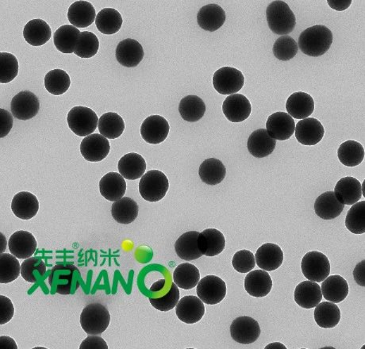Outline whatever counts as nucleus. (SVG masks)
<instances>
[{"label":"nucleus","instance_id":"nucleus-1","mask_svg":"<svg viewBox=\"0 0 365 349\" xmlns=\"http://www.w3.org/2000/svg\"><path fill=\"white\" fill-rule=\"evenodd\" d=\"M333 36L331 30L323 25L307 28L299 35V49L304 54L317 57L323 56L331 47Z\"/></svg>","mask_w":365,"mask_h":349},{"label":"nucleus","instance_id":"nucleus-2","mask_svg":"<svg viewBox=\"0 0 365 349\" xmlns=\"http://www.w3.org/2000/svg\"><path fill=\"white\" fill-rule=\"evenodd\" d=\"M53 293L70 295L77 291L80 285V273L73 264H59L54 267L49 276Z\"/></svg>","mask_w":365,"mask_h":349},{"label":"nucleus","instance_id":"nucleus-3","mask_svg":"<svg viewBox=\"0 0 365 349\" xmlns=\"http://www.w3.org/2000/svg\"><path fill=\"white\" fill-rule=\"evenodd\" d=\"M268 27L274 34L287 35L292 33L297 25V18L289 6L284 1H273L266 10Z\"/></svg>","mask_w":365,"mask_h":349},{"label":"nucleus","instance_id":"nucleus-4","mask_svg":"<svg viewBox=\"0 0 365 349\" xmlns=\"http://www.w3.org/2000/svg\"><path fill=\"white\" fill-rule=\"evenodd\" d=\"M111 315L102 304L92 303L82 311L80 324L84 331L89 335H99L109 328Z\"/></svg>","mask_w":365,"mask_h":349},{"label":"nucleus","instance_id":"nucleus-5","mask_svg":"<svg viewBox=\"0 0 365 349\" xmlns=\"http://www.w3.org/2000/svg\"><path fill=\"white\" fill-rule=\"evenodd\" d=\"M169 188L167 176L159 170L144 173L140 183V192L144 200L156 202L165 197Z\"/></svg>","mask_w":365,"mask_h":349},{"label":"nucleus","instance_id":"nucleus-6","mask_svg":"<svg viewBox=\"0 0 365 349\" xmlns=\"http://www.w3.org/2000/svg\"><path fill=\"white\" fill-rule=\"evenodd\" d=\"M99 118L95 111L86 106H75L68 112L69 128L79 137L92 135L97 128Z\"/></svg>","mask_w":365,"mask_h":349},{"label":"nucleus","instance_id":"nucleus-7","mask_svg":"<svg viewBox=\"0 0 365 349\" xmlns=\"http://www.w3.org/2000/svg\"><path fill=\"white\" fill-rule=\"evenodd\" d=\"M301 269L308 281L322 283L330 274V263L323 253L307 252L302 259Z\"/></svg>","mask_w":365,"mask_h":349},{"label":"nucleus","instance_id":"nucleus-8","mask_svg":"<svg viewBox=\"0 0 365 349\" xmlns=\"http://www.w3.org/2000/svg\"><path fill=\"white\" fill-rule=\"evenodd\" d=\"M245 78L240 70L232 67H223L213 75V85L221 94H234L241 90Z\"/></svg>","mask_w":365,"mask_h":349},{"label":"nucleus","instance_id":"nucleus-9","mask_svg":"<svg viewBox=\"0 0 365 349\" xmlns=\"http://www.w3.org/2000/svg\"><path fill=\"white\" fill-rule=\"evenodd\" d=\"M230 334L233 340L242 345L254 343L261 335L259 324L250 317H239L232 322Z\"/></svg>","mask_w":365,"mask_h":349},{"label":"nucleus","instance_id":"nucleus-10","mask_svg":"<svg viewBox=\"0 0 365 349\" xmlns=\"http://www.w3.org/2000/svg\"><path fill=\"white\" fill-rule=\"evenodd\" d=\"M226 290L225 283L216 276H206L197 284V295L207 305L221 302L226 295Z\"/></svg>","mask_w":365,"mask_h":349},{"label":"nucleus","instance_id":"nucleus-11","mask_svg":"<svg viewBox=\"0 0 365 349\" xmlns=\"http://www.w3.org/2000/svg\"><path fill=\"white\" fill-rule=\"evenodd\" d=\"M111 150L110 142L99 133H92L83 139L80 144V152L86 161L99 162L109 156Z\"/></svg>","mask_w":365,"mask_h":349},{"label":"nucleus","instance_id":"nucleus-12","mask_svg":"<svg viewBox=\"0 0 365 349\" xmlns=\"http://www.w3.org/2000/svg\"><path fill=\"white\" fill-rule=\"evenodd\" d=\"M11 113L17 119L27 121L35 118L40 109V102L36 95L30 91L18 93L12 99Z\"/></svg>","mask_w":365,"mask_h":349},{"label":"nucleus","instance_id":"nucleus-13","mask_svg":"<svg viewBox=\"0 0 365 349\" xmlns=\"http://www.w3.org/2000/svg\"><path fill=\"white\" fill-rule=\"evenodd\" d=\"M295 123L293 118L285 112H276L268 117L266 130L268 135L278 141H286L294 135Z\"/></svg>","mask_w":365,"mask_h":349},{"label":"nucleus","instance_id":"nucleus-14","mask_svg":"<svg viewBox=\"0 0 365 349\" xmlns=\"http://www.w3.org/2000/svg\"><path fill=\"white\" fill-rule=\"evenodd\" d=\"M224 116L231 123H242L251 114L252 106L249 100L242 94H230L223 104Z\"/></svg>","mask_w":365,"mask_h":349},{"label":"nucleus","instance_id":"nucleus-15","mask_svg":"<svg viewBox=\"0 0 365 349\" xmlns=\"http://www.w3.org/2000/svg\"><path fill=\"white\" fill-rule=\"evenodd\" d=\"M169 130L170 126L165 118L151 116L142 123L141 135L147 143L157 145L166 141Z\"/></svg>","mask_w":365,"mask_h":349},{"label":"nucleus","instance_id":"nucleus-16","mask_svg":"<svg viewBox=\"0 0 365 349\" xmlns=\"http://www.w3.org/2000/svg\"><path fill=\"white\" fill-rule=\"evenodd\" d=\"M295 137L304 145H316L322 141L325 130L320 121L314 118L302 119L295 126Z\"/></svg>","mask_w":365,"mask_h":349},{"label":"nucleus","instance_id":"nucleus-17","mask_svg":"<svg viewBox=\"0 0 365 349\" xmlns=\"http://www.w3.org/2000/svg\"><path fill=\"white\" fill-rule=\"evenodd\" d=\"M178 319L186 324H194L203 319L205 314L204 302L197 296H185L175 308Z\"/></svg>","mask_w":365,"mask_h":349},{"label":"nucleus","instance_id":"nucleus-18","mask_svg":"<svg viewBox=\"0 0 365 349\" xmlns=\"http://www.w3.org/2000/svg\"><path fill=\"white\" fill-rule=\"evenodd\" d=\"M116 59L127 68L137 67L143 60L144 50L142 44L132 38L119 42L116 51Z\"/></svg>","mask_w":365,"mask_h":349},{"label":"nucleus","instance_id":"nucleus-19","mask_svg":"<svg viewBox=\"0 0 365 349\" xmlns=\"http://www.w3.org/2000/svg\"><path fill=\"white\" fill-rule=\"evenodd\" d=\"M9 250L18 259L32 257L37 250V240L32 233L20 231L12 234L8 240Z\"/></svg>","mask_w":365,"mask_h":349},{"label":"nucleus","instance_id":"nucleus-20","mask_svg":"<svg viewBox=\"0 0 365 349\" xmlns=\"http://www.w3.org/2000/svg\"><path fill=\"white\" fill-rule=\"evenodd\" d=\"M256 264L266 271L278 269L284 262V252L278 245L266 243L257 250L255 254Z\"/></svg>","mask_w":365,"mask_h":349},{"label":"nucleus","instance_id":"nucleus-21","mask_svg":"<svg viewBox=\"0 0 365 349\" xmlns=\"http://www.w3.org/2000/svg\"><path fill=\"white\" fill-rule=\"evenodd\" d=\"M333 192L342 204L352 206L361 199V183L354 177H345L337 183Z\"/></svg>","mask_w":365,"mask_h":349},{"label":"nucleus","instance_id":"nucleus-22","mask_svg":"<svg viewBox=\"0 0 365 349\" xmlns=\"http://www.w3.org/2000/svg\"><path fill=\"white\" fill-rule=\"evenodd\" d=\"M295 301L304 309L316 307L323 300L322 290L316 282L310 281L300 283L294 293Z\"/></svg>","mask_w":365,"mask_h":349},{"label":"nucleus","instance_id":"nucleus-23","mask_svg":"<svg viewBox=\"0 0 365 349\" xmlns=\"http://www.w3.org/2000/svg\"><path fill=\"white\" fill-rule=\"evenodd\" d=\"M273 288V281L266 271L255 270L249 271L245 278V289L253 297L267 296Z\"/></svg>","mask_w":365,"mask_h":349},{"label":"nucleus","instance_id":"nucleus-24","mask_svg":"<svg viewBox=\"0 0 365 349\" xmlns=\"http://www.w3.org/2000/svg\"><path fill=\"white\" fill-rule=\"evenodd\" d=\"M198 247L204 256H218L223 252L225 247L224 235L216 228H207L202 233H199Z\"/></svg>","mask_w":365,"mask_h":349},{"label":"nucleus","instance_id":"nucleus-25","mask_svg":"<svg viewBox=\"0 0 365 349\" xmlns=\"http://www.w3.org/2000/svg\"><path fill=\"white\" fill-rule=\"evenodd\" d=\"M96 9L87 1H77L69 6L68 11V21L77 28H86L96 21Z\"/></svg>","mask_w":365,"mask_h":349},{"label":"nucleus","instance_id":"nucleus-26","mask_svg":"<svg viewBox=\"0 0 365 349\" xmlns=\"http://www.w3.org/2000/svg\"><path fill=\"white\" fill-rule=\"evenodd\" d=\"M11 209L17 218L30 220L39 212V202L35 195L22 192L14 196L11 202Z\"/></svg>","mask_w":365,"mask_h":349},{"label":"nucleus","instance_id":"nucleus-27","mask_svg":"<svg viewBox=\"0 0 365 349\" xmlns=\"http://www.w3.org/2000/svg\"><path fill=\"white\" fill-rule=\"evenodd\" d=\"M99 190L106 200L116 202L123 198L127 190V183L121 174L109 173L100 180Z\"/></svg>","mask_w":365,"mask_h":349},{"label":"nucleus","instance_id":"nucleus-28","mask_svg":"<svg viewBox=\"0 0 365 349\" xmlns=\"http://www.w3.org/2000/svg\"><path fill=\"white\" fill-rule=\"evenodd\" d=\"M286 110L292 118L304 119L313 114L314 101L309 94L303 92H295L287 100Z\"/></svg>","mask_w":365,"mask_h":349},{"label":"nucleus","instance_id":"nucleus-29","mask_svg":"<svg viewBox=\"0 0 365 349\" xmlns=\"http://www.w3.org/2000/svg\"><path fill=\"white\" fill-rule=\"evenodd\" d=\"M225 12L218 4L203 6L197 14V23L204 30L215 32L221 28L225 22Z\"/></svg>","mask_w":365,"mask_h":349},{"label":"nucleus","instance_id":"nucleus-30","mask_svg":"<svg viewBox=\"0 0 365 349\" xmlns=\"http://www.w3.org/2000/svg\"><path fill=\"white\" fill-rule=\"evenodd\" d=\"M276 145L275 139L271 137L266 129L252 133L247 143L249 154L256 158H264L272 154Z\"/></svg>","mask_w":365,"mask_h":349},{"label":"nucleus","instance_id":"nucleus-31","mask_svg":"<svg viewBox=\"0 0 365 349\" xmlns=\"http://www.w3.org/2000/svg\"><path fill=\"white\" fill-rule=\"evenodd\" d=\"M345 205L340 202L333 192H326L318 197L314 202V211L324 220L335 219L344 211Z\"/></svg>","mask_w":365,"mask_h":349},{"label":"nucleus","instance_id":"nucleus-32","mask_svg":"<svg viewBox=\"0 0 365 349\" xmlns=\"http://www.w3.org/2000/svg\"><path fill=\"white\" fill-rule=\"evenodd\" d=\"M118 169L124 179L135 180L144 174L147 170V162L141 155L130 152L119 160Z\"/></svg>","mask_w":365,"mask_h":349},{"label":"nucleus","instance_id":"nucleus-33","mask_svg":"<svg viewBox=\"0 0 365 349\" xmlns=\"http://www.w3.org/2000/svg\"><path fill=\"white\" fill-rule=\"evenodd\" d=\"M52 36V30L42 19H33L25 25L23 37L33 47H42L47 44Z\"/></svg>","mask_w":365,"mask_h":349},{"label":"nucleus","instance_id":"nucleus-34","mask_svg":"<svg viewBox=\"0 0 365 349\" xmlns=\"http://www.w3.org/2000/svg\"><path fill=\"white\" fill-rule=\"evenodd\" d=\"M80 35V30L73 25H62L54 33V46L63 54H73L78 47Z\"/></svg>","mask_w":365,"mask_h":349},{"label":"nucleus","instance_id":"nucleus-35","mask_svg":"<svg viewBox=\"0 0 365 349\" xmlns=\"http://www.w3.org/2000/svg\"><path fill=\"white\" fill-rule=\"evenodd\" d=\"M323 282L321 290L326 300L339 303L343 302L348 296V283L341 276H329Z\"/></svg>","mask_w":365,"mask_h":349},{"label":"nucleus","instance_id":"nucleus-36","mask_svg":"<svg viewBox=\"0 0 365 349\" xmlns=\"http://www.w3.org/2000/svg\"><path fill=\"white\" fill-rule=\"evenodd\" d=\"M199 235L197 231L187 232L176 240L175 250L180 258L191 262L204 256L198 247Z\"/></svg>","mask_w":365,"mask_h":349},{"label":"nucleus","instance_id":"nucleus-37","mask_svg":"<svg viewBox=\"0 0 365 349\" xmlns=\"http://www.w3.org/2000/svg\"><path fill=\"white\" fill-rule=\"evenodd\" d=\"M199 175L204 183L211 186L217 185L225 179L226 169L223 162L218 159H206L200 165Z\"/></svg>","mask_w":365,"mask_h":349},{"label":"nucleus","instance_id":"nucleus-38","mask_svg":"<svg viewBox=\"0 0 365 349\" xmlns=\"http://www.w3.org/2000/svg\"><path fill=\"white\" fill-rule=\"evenodd\" d=\"M314 320L321 328H335L341 320V311L336 303L329 301L319 303L314 310Z\"/></svg>","mask_w":365,"mask_h":349},{"label":"nucleus","instance_id":"nucleus-39","mask_svg":"<svg viewBox=\"0 0 365 349\" xmlns=\"http://www.w3.org/2000/svg\"><path fill=\"white\" fill-rule=\"evenodd\" d=\"M179 112L187 122L196 123L204 116L206 105L197 95H187L180 100Z\"/></svg>","mask_w":365,"mask_h":349},{"label":"nucleus","instance_id":"nucleus-40","mask_svg":"<svg viewBox=\"0 0 365 349\" xmlns=\"http://www.w3.org/2000/svg\"><path fill=\"white\" fill-rule=\"evenodd\" d=\"M111 214L118 224L124 225L130 224L137 217V203L129 198V197H123L121 200L113 203Z\"/></svg>","mask_w":365,"mask_h":349},{"label":"nucleus","instance_id":"nucleus-41","mask_svg":"<svg viewBox=\"0 0 365 349\" xmlns=\"http://www.w3.org/2000/svg\"><path fill=\"white\" fill-rule=\"evenodd\" d=\"M96 25L100 33L115 35L122 28L123 17L116 9L104 8L98 13Z\"/></svg>","mask_w":365,"mask_h":349},{"label":"nucleus","instance_id":"nucleus-42","mask_svg":"<svg viewBox=\"0 0 365 349\" xmlns=\"http://www.w3.org/2000/svg\"><path fill=\"white\" fill-rule=\"evenodd\" d=\"M338 157L345 166L356 167L364 161V149L360 142L347 141L339 146Z\"/></svg>","mask_w":365,"mask_h":349},{"label":"nucleus","instance_id":"nucleus-43","mask_svg":"<svg viewBox=\"0 0 365 349\" xmlns=\"http://www.w3.org/2000/svg\"><path fill=\"white\" fill-rule=\"evenodd\" d=\"M98 128L100 135L106 138L116 139L123 135L125 130V123L118 114L109 112L100 117Z\"/></svg>","mask_w":365,"mask_h":349},{"label":"nucleus","instance_id":"nucleus-44","mask_svg":"<svg viewBox=\"0 0 365 349\" xmlns=\"http://www.w3.org/2000/svg\"><path fill=\"white\" fill-rule=\"evenodd\" d=\"M174 283L185 290L196 288L200 281V273L196 266L192 264H181L173 272Z\"/></svg>","mask_w":365,"mask_h":349},{"label":"nucleus","instance_id":"nucleus-45","mask_svg":"<svg viewBox=\"0 0 365 349\" xmlns=\"http://www.w3.org/2000/svg\"><path fill=\"white\" fill-rule=\"evenodd\" d=\"M71 85L68 74L62 69H54L45 76V87L54 95L65 94Z\"/></svg>","mask_w":365,"mask_h":349},{"label":"nucleus","instance_id":"nucleus-46","mask_svg":"<svg viewBox=\"0 0 365 349\" xmlns=\"http://www.w3.org/2000/svg\"><path fill=\"white\" fill-rule=\"evenodd\" d=\"M21 274V265L12 254L2 253L0 256V283H9Z\"/></svg>","mask_w":365,"mask_h":349},{"label":"nucleus","instance_id":"nucleus-47","mask_svg":"<svg viewBox=\"0 0 365 349\" xmlns=\"http://www.w3.org/2000/svg\"><path fill=\"white\" fill-rule=\"evenodd\" d=\"M346 215L345 226L354 234L365 233V201L357 202L352 205Z\"/></svg>","mask_w":365,"mask_h":349},{"label":"nucleus","instance_id":"nucleus-48","mask_svg":"<svg viewBox=\"0 0 365 349\" xmlns=\"http://www.w3.org/2000/svg\"><path fill=\"white\" fill-rule=\"evenodd\" d=\"M299 47L297 41L291 36H281L273 44V52L276 59L280 61H291L298 54Z\"/></svg>","mask_w":365,"mask_h":349},{"label":"nucleus","instance_id":"nucleus-49","mask_svg":"<svg viewBox=\"0 0 365 349\" xmlns=\"http://www.w3.org/2000/svg\"><path fill=\"white\" fill-rule=\"evenodd\" d=\"M99 41L95 34L89 31L81 32L74 54L81 59H92L98 53Z\"/></svg>","mask_w":365,"mask_h":349},{"label":"nucleus","instance_id":"nucleus-50","mask_svg":"<svg viewBox=\"0 0 365 349\" xmlns=\"http://www.w3.org/2000/svg\"><path fill=\"white\" fill-rule=\"evenodd\" d=\"M47 265L41 257H30L24 260L21 265V276L28 283H35L39 281V275L46 274Z\"/></svg>","mask_w":365,"mask_h":349},{"label":"nucleus","instance_id":"nucleus-51","mask_svg":"<svg viewBox=\"0 0 365 349\" xmlns=\"http://www.w3.org/2000/svg\"><path fill=\"white\" fill-rule=\"evenodd\" d=\"M18 74V61L16 56L9 53H0V82L8 84Z\"/></svg>","mask_w":365,"mask_h":349},{"label":"nucleus","instance_id":"nucleus-52","mask_svg":"<svg viewBox=\"0 0 365 349\" xmlns=\"http://www.w3.org/2000/svg\"><path fill=\"white\" fill-rule=\"evenodd\" d=\"M179 301L180 290L178 285L175 283L172 284L171 288L165 296L159 298H149L151 305L157 310L163 311V312L172 310L176 307Z\"/></svg>","mask_w":365,"mask_h":349},{"label":"nucleus","instance_id":"nucleus-53","mask_svg":"<svg viewBox=\"0 0 365 349\" xmlns=\"http://www.w3.org/2000/svg\"><path fill=\"white\" fill-rule=\"evenodd\" d=\"M234 269L240 273H248L256 266V259L254 253L249 250L238 251L232 259Z\"/></svg>","mask_w":365,"mask_h":349},{"label":"nucleus","instance_id":"nucleus-54","mask_svg":"<svg viewBox=\"0 0 365 349\" xmlns=\"http://www.w3.org/2000/svg\"><path fill=\"white\" fill-rule=\"evenodd\" d=\"M15 314L14 305L10 298L0 295V325L9 322Z\"/></svg>","mask_w":365,"mask_h":349},{"label":"nucleus","instance_id":"nucleus-55","mask_svg":"<svg viewBox=\"0 0 365 349\" xmlns=\"http://www.w3.org/2000/svg\"><path fill=\"white\" fill-rule=\"evenodd\" d=\"M106 341L97 335H90L81 343L80 349H108Z\"/></svg>","mask_w":365,"mask_h":349},{"label":"nucleus","instance_id":"nucleus-56","mask_svg":"<svg viewBox=\"0 0 365 349\" xmlns=\"http://www.w3.org/2000/svg\"><path fill=\"white\" fill-rule=\"evenodd\" d=\"M13 126V118L11 114L4 109H0V137L4 138L7 136Z\"/></svg>","mask_w":365,"mask_h":349},{"label":"nucleus","instance_id":"nucleus-57","mask_svg":"<svg viewBox=\"0 0 365 349\" xmlns=\"http://www.w3.org/2000/svg\"><path fill=\"white\" fill-rule=\"evenodd\" d=\"M327 3H328L332 9L343 11L349 8L352 0H328Z\"/></svg>","mask_w":365,"mask_h":349},{"label":"nucleus","instance_id":"nucleus-58","mask_svg":"<svg viewBox=\"0 0 365 349\" xmlns=\"http://www.w3.org/2000/svg\"><path fill=\"white\" fill-rule=\"evenodd\" d=\"M354 276L357 284L364 287V260H362L361 263H359L356 266L355 270L354 271Z\"/></svg>","mask_w":365,"mask_h":349},{"label":"nucleus","instance_id":"nucleus-59","mask_svg":"<svg viewBox=\"0 0 365 349\" xmlns=\"http://www.w3.org/2000/svg\"><path fill=\"white\" fill-rule=\"evenodd\" d=\"M0 347L2 349H17L16 343L14 339L9 338L7 336H2L0 338Z\"/></svg>","mask_w":365,"mask_h":349},{"label":"nucleus","instance_id":"nucleus-60","mask_svg":"<svg viewBox=\"0 0 365 349\" xmlns=\"http://www.w3.org/2000/svg\"><path fill=\"white\" fill-rule=\"evenodd\" d=\"M166 284L165 279H161V281H159V282H156L153 286L152 288H151V290L152 291H159L161 290L163 286Z\"/></svg>","mask_w":365,"mask_h":349}]
</instances>
